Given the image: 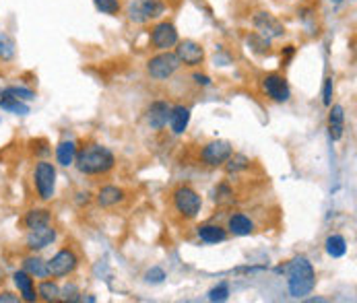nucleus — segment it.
Listing matches in <instances>:
<instances>
[{"instance_id":"423d86ee","label":"nucleus","mask_w":357,"mask_h":303,"mask_svg":"<svg viewBox=\"0 0 357 303\" xmlns=\"http://www.w3.org/2000/svg\"><path fill=\"white\" fill-rule=\"evenodd\" d=\"M180 60H178V56L174 54L172 50H165V52H157L155 56H151L149 60H147V75L153 79V81H167V79H172L178 70H180Z\"/></svg>"},{"instance_id":"bb28decb","label":"nucleus","mask_w":357,"mask_h":303,"mask_svg":"<svg viewBox=\"0 0 357 303\" xmlns=\"http://www.w3.org/2000/svg\"><path fill=\"white\" fill-rule=\"evenodd\" d=\"M17 58V44L13 36L0 31V62H13Z\"/></svg>"},{"instance_id":"c9c22d12","label":"nucleus","mask_w":357,"mask_h":303,"mask_svg":"<svg viewBox=\"0 0 357 303\" xmlns=\"http://www.w3.org/2000/svg\"><path fill=\"white\" fill-rule=\"evenodd\" d=\"M333 95H335V81H333V77H326L322 83V103L326 107L333 105Z\"/></svg>"},{"instance_id":"f3484780","label":"nucleus","mask_w":357,"mask_h":303,"mask_svg":"<svg viewBox=\"0 0 357 303\" xmlns=\"http://www.w3.org/2000/svg\"><path fill=\"white\" fill-rule=\"evenodd\" d=\"M227 233H231L234 238H248V235H252L256 229L255 221L248 217V215H244V212H234V215H229V219H227Z\"/></svg>"},{"instance_id":"c756f323","label":"nucleus","mask_w":357,"mask_h":303,"mask_svg":"<svg viewBox=\"0 0 357 303\" xmlns=\"http://www.w3.org/2000/svg\"><path fill=\"white\" fill-rule=\"evenodd\" d=\"M211 201L215 202V204H229V202L234 201V190H231V186H229L227 182L217 184V186L213 188V192H211Z\"/></svg>"},{"instance_id":"cd10ccee","label":"nucleus","mask_w":357,"mask_h":303,"mask_svg":"<svg viewBox=\"0 0 357 303\" xmlns=\"http://www.w3.org/2000/svg\"><path fill=\"white\" fill-rule=\"evenodd\" d=\"M225 169H227V173L246 171V169H250V159L242 153H231V157L225 161Z\"/></svg>"},{"instance_id":"6ab92c4d","label":"nucleus","mask_w":357,"mask_h":303,"mask_svg":"<svg viewBox=\"0 0 357 303\" xmlns=\"http://www.w3.org/2000/svg\"><path fill=\"white\" fill-rule=\"evenodd\" d=\"M126 201V190L120 188V186H114V184H107L102 186L96 194V202L102 206V208H114L118 204Z\"/></svg>"},{"instance_id":"393cba45","label":"nucleus","mask_w":357,"mask_h":303,"mask_svg":"<svg viewBox=\"0 0 357 303\" xmlns=\"http://www.w3.org/2000/svg\"><path fill=\"white\" fill-rule=\"evenodd\" d=\"M36 289H38V302H60V285L54 279L50 281V277L48 279H42Z\"/></svg>"},{"instance_id":"aec40b11","label":"nucleus","mask_w":357,"mask_h":303,"mask_svg":"<svg viewBox=\"0 0 357 303\" xmlns=\"http://www.w3.org/2000/svg\"><path fill=\"white\" fill-rule=\"evenodd\" d=\"M331 111H328V137L333 141H341L343 134H345V107L335 103V105H328Z\"/></svg>"},{"instance_id":"a878e982","label":"nucleus","mask_w":357,"mask_h":303,"mask_svg":"<svg viewBox=\"0 0 357 303\" xmlns=\"http://www.w3.org/2000/svg\"><path fill=\"white\" fill-rule=\"evenodd\" d=\"M324 250L331 258H343L347 254V240L341 233H333L324 242Z\"/></svg>"},{"instance_id":"b1692460","label":"nucleus","mask_w":357,"mask_h":303,"mask_svg":"<svg viewBox=\"0 0 357 303\" xmlns=\"http://www.w3.org/2000/svg\"><path fill=\"white\" fill-rule=\"evenodd\" d=\"M77 143L75 141H60L58 145H56V163L60 165V167H73L75 165V157H77Z\"/></svg>"},{"instance_id":"2f4dec72","label":"nucleus","mask_w":357,"mask_h":303,"mask_svg":"<svg viewBox=\"0 0 357 303\" xmlns=\"http://www.w3.org/2000/svg\"><path fill=\"white\" fill-rule=\"evenodd\" d=\"M83 293L79 291V287L70 281V283H66L64 287H60V300L62 302H68V303H77L81 302L83 297H81Z\"/></svg>"},{"instance_id":"6e6552de","label":"nucleus","mask_w":357,"mask_h":303,"mask_svg":"<svg viewBox=\"0 0 357 303\" xmlns=\"http://www.w3.org/2000/svg\"><path fill=\"white\" fill-rule=\"evenodd\" d=\"M180 42V36H178V29L174 23L169 21H159L155 23L149 31V44L151 48L157 52H165L176 48V44Z\"/></svg>"},{"instance_id":"7c9ffc66","label":"nucleus","mask_w":357,"mask_h":303,"mask_svg":"<svg viewBox=\"0 0 357 303\" xmlns=\"http://www.w3.org/2000/svg\"><path fill=\"white\" fill-rule=\"evenodd\" d=\"M93 4H96V8L102 15H109V17H116L122 10V2L120 0H93Z\"/></svg>"},{"instance_id":"f03ea898","label":"nucleus","mask_w":357,"mask_h":303,"mask_svg":"<svg viewBox=\"0 0 357 303\" xmlns=\"http://www.w3.org/2000/svg\"><path fill=\"white\" fill-rule=\"evenodd\" d=\"M285 274H287V289L294 300H304L312 295L316 287V270L314 264L306 256H296L285 264Z\"/></svg>"},{"instance_id":"1a4fd4ad","label":"nucleus","mask_w":357,"mask_h":303,"mask_svg":"<svg viewBox=\"0 0 357 303\" xmlns=\"http://www.w3.org/2000/svg\"><path fill=\"white\" fill-rule=\"evenodd\" d=\"M234 153V145L229 141H211L206 143L201 153H199V159L204 167H223L225 161L231 157Z\"/></svg>"},{"instance_id":"5701e85b","label":"nucleus","mask_w":357,"mask_h":303,"mask_svg":"<svg viewBox=\"0 0 357 303\" xmlns=\"http://www.w3.org/2000/svg\"><path fill=\"white\" fill-rule=\"evenodd\" d=\"M0 109L6 111V114H15V116H27L31 111L29 103L27 101L17 100L13 98L10 93H6L4 89L0 91Z\"/></svg>"},{"instance_id":"2eb2a0df","label":"nucleus","mask_w":357,"mask_h":303,"mask_svg":"<svg viewBox=\"0 0 357 303\" xmlns=\"http://www.w3.org/2000/svg\"><path fill=\"white\" fill-rule=\"evenodd\" d=\"M13 283H15V287H17V291H19L21 302H27V303L38 302L36 279H33L29 272H25L23 268H21V270H17V272H13Z\"/></svg>"},{"instance_id":"4c0bfd02","label":"nucleus","mask_w":357,"mask_h":303,"mask_svg":"<svg viewBox=\"0 0 357 303\" xmlns=\"http://www.w3.org/2000/svg\"><path fill=\"white\" fill-rule=\"evenodd\" d=\"M21 297L15 295L13 291H0V303H19Z\"/></svg>"},{"instance_id":"58836bf2","label":"nucleus","mask_w":357,"mask_h":303,"mask_svg":"<svg viewBox=\"0 0 357 303\" xmlns=\"http://www.w3.org/2000/svg\"><path fill=\"white\" fill-rule=\"evenodd\" d=\"M294 54H296V46H285V50L281 52V58L287 60V58H291Z\"/></svg>"},{"instance_id":"0eeeda50","label":"nucleus","mask_w":357,"mask_h":303,"mask_svg":"<svg viewBox=\"0 0 357 303\" xmlns=\"http://www.w3.org/2000/svg\"><path fill=\"white\" fill-rule=\"evenodd\" d=\"M79 264H81V258L73 248H60L48 260V272L52 279H64V277L75 274Z\"/></svg>"},{"instance_id":"a211bd4d","label":"nucleus","mask_w":357,"mask_h":303,"mask_svg":"<svg viewBox=\"0 0 357 303\" xmlns=\"http://www.w3.org/2000/svg\"><path fill=\"white\" fill-rule=\"evenodd\" d=\"M52 223V210L46 206H33L29 208L23 219H21V225L25 231H31V229H38V227H44V225H50Z\"/></svg>"},{"instance_id":"4468645a","label":"nucleus","mask_w":357,"mask_h":303,"mask_svg":"<svg viewBox=\"0 0 357 303\" xmlns=\"http://www.w3.org/2000/svg\"><path fill=\"white\" fill-rule=\"evenodd\" d=\"M172 105L167 101L157 100L149 103V107L145 109V122L151 130H163L167 124V116H169Z\"/></svg>"},{"instance_id":"e433bc0d","label":"nucleus","mask_w":357,"mask_h":303,"mask_svg":"<svg viewBox=\"0 0 357 303\" xmlns=\"http://www.w3.org/2000/svg\"><path fill=\"white\" fill-rule=\"evenodd\" d=\"M192 81H195V85H199V87H208V85L213 83V79H211L208 75H203V72H195V75H192Z\"/></svg>"},{"instance_id":"473e14b6","label":"nucleus","mask_w":357,"mask_h":303,"mask_svg":"<svg viewBox=\"0 0 357 303\" xmlns=\"http://www.w3.org/2000/svg\"><path fill=\"white\" fill-rule=\"evenodd\" d=\"M206 300L213 303L227 302V300H229V285H227V283H219L217 287H213V289L206 293Z\"/></svg>"},{"instance_id":"72a5a7b5","label":"nucleus","mask_w":357,"mask_h":303,"mask_svg":"<svg viewBox=\"0 0 357 303\" xmlns=\"http://www.w3.org/2000/svg\"><path fill=\"white\" fill-rule=\"evenodd\" d=\"M4 91H6V93H10V95H13V98H17V100L27 101V103L36 100V93H33L31 89H27V87L10 85V87H4Z\"/></svg>"},{"instance_id":"f257e3e1","label":"nucleus","mask_w":357,"mask_h":303,"mask_svg":"<svg viewBox=\"0 0 357 303\" xmlns=\"http://www.w3.org/2000/svg\"><path fill=\"white\" fill-rule=\"evenodd\" d=\"M75 167L83 176H107L116 167V155L102 143H89L77 149Z\"/></svg>"},{"instance_id":"7ed1b4c3","label":"nucleus","mask_w":357,"mask_h":303,"mask_svg":"<svg viewBox=\"0 0 357 303\" xmlns=\"http://www.w3.org/2000/svg\"><path fill=\"white\" fill-rule=\"evenodd\" d=\"M31 182L36 190V199L40 202H50L56 196V182H58V171L56 165L48 159H40L33 165L31 171Z\"/></svg>"},{"instance_id":"9b49d317","label":"nucleus","mask_w":357,"mask_h":303,"mask_svg":"<svg viewBox=\"0 0 357 303\" xmlns=\"http://www.w3.org/2000/svg\"><path fill=\"white\" fill-rule=\"evenodd\" d=\"M252 25H255L256 33H260V36H264L266 40H279V38H283L285 36V25L275 17V15H271V13H266V10H260V13H256L255 17H252Z\"/></svg>"},{"instance_id":"c85d7f7f","label":"nucleus","mask_w":357,"mask_h":303,"mask_svg":"<svg viewBox=\"0 0 357 303\" xmlns=\"http://www.w3.org/2000/svg\"><path fill=\"white\" fill-rule=\"evenodd\" d=\"M246 42H248L250 50L255 52V54H260V56H268V54H271V40H266L264 36H260V33H256V31H252V33L246 38Z\"/></svg>"},{"instance_id":"f8f14e48","label":"nucleus","mask_w":357,"mask_h":303,"mask_svg":"<svg viewBox=\"0 0 357 303\" xmlns=\"http://www.w3.org/2000/svg\"><path fill=\"white\" fill-rule=\"evenodd\" d=\"M174 54L178 56L180 64H182V66H188V68L201 66L204 62V56H206L203 46H201L199 42H195V40H180V42L176 44Z\"/></svg>"},{"instance_id":"9d476101","label":"nucleus","mask_w":357,"mask_h":303,"mask_svg":"<svg viewBox=\"0 0 357 303\" xmlns=\"http://www.w3.org/2000/svg\"><path fill=\"white\" fill-rule=\"evenodd\" d=\"M260 87H262V93L275 103H287L291 100V87H289L287 79L283 75H279V72L266 75L262 79Z\"/></svg>"},{"instance_id":"20e7f679","label":"nucleus","mask_w":357,"mask_h":303,"mask_svg":"<svg viewBox=\"0 0 357 303\" xmlns=\"http://www.w3.org/2000/svg\"><path fill=\"white\" fill-rule=\"evenodd\" d=\"M172 206L184 221H195L203 210V196L188 184H180L172 192Z\"/></svg>"},{"instance_id":"4be33fe9","label":"nucleus","mask_w":357,"mask_h":303,"mask_svg":"<svg viewBox=\"0 0 357 303\" xmlns=\"http://www.w3.org/2000/svg\"><path fill=\"white\" fill-rule=\"evenodd\" d=\"M21 268L25 272H29L33 279H48L50 272H48V260H44L42 256H38V252H31L29 256L23 258L21 262Z\"/></svg>"},{"instance_id":"412c9836","label":"nucleus","mask_w":357,"mask_h":303,"mask_svg":"<svg viewBox=\"0 0 357 303\" xmlns=\"http://www.w3.org/2000/svg\"><path fill=\"white\" fill-rule=\"evenodd\" d=\"M197 235L203 244H208V246H215V244H223L227 240V229L217 225V223H204V225H199L197 227Z\"/></svg>"},{"instance_id":"39448f33","label":"nucleus","mask_w":357,"mask_h":303,"mask_svg":"<svg viewBox=\"0 0 357 303\" xmlns=\"http://www.w3.org/2000/svg\"><path fill=\"white\" fill-rule=\"evenodd\" d=\"M167 6L163 0H130L126 6V17L135 25H147L165 15Z\"/></svg>"},{"instance_id":"dca6fc26","label":"nucleus","mask_w":357,"mask_h":303,"mask_svg":"<svg viewBox=\"0 0 357 303\" xmlns=\"http://www.w3.org/2000/svg\"><path fill=\"white\" fill-rule=\"evenodd\" d=\"M167 124H169V130L172 134L180 137L188 130V124H190V107L188 105H172L169 109V116H167Z\"/></svg>"},{"instance_id":"ddd939ff","label":"nucleus","mask_w":357,"mask_h":303,"mask_svg":"<svg viewBox=\"0 0 357 303\" xmlns=\"http://www.w3.org/2000/svg\"><path fill=\"white\" fill-rule=\"evenodd\" d=\"M56 238H58V229L52 223L44 225V227H38V229H31V231H27L25 248L29 252H42L56 242Z\"/></svg>"},{"instance_id":"f704fd0d","label":"nucleus","mask_w":357,"mask_h":303,"mask_svg":"<svg viewBox=\"0 0 357 303\" xmlns=\"http://www.w3.org/2000/svg\"><path fill=\"white\" fill-rule=\"evenodd\" d=\"M165 279H167V274H165V270H163L161 266H151V268L145 272V281L151 283V285H161Z\"/></svg>"}]
</instances>
